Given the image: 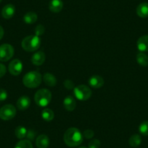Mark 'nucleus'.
<instances>
[{"mask_svg": "<svg viewBox=\"0 0 148 148\" xmlns=\"http://www.w3.org/2000/svg\"><path fill=\"white\" fill-rule=\"evenodd\" d=\"M83 134L77 128H69L67 129L64 134V142L71 147H77L83 142Z\"/></svg>", "mask_w": 148, "mask_h": 148, "instance_id": "1", "label": "nucleus"}, {"mask_svg": "<svg viewBox=\"0 0 148 148\" xmlns=\"http://www.w3.org/2000/svg\"><path fill=\"white\" fill-rule=\"evenodd\" d=\"M42 76L38 71H31L25 74L23 79V83L25 86L31 89L36 88L41 84Z\"/></svg>", "mask_w": 148, "mask_h": 148, "instance_id": "2", "label": "nucleus"}, {"mask_svg": "<svg viewBox=\"0 0 148 148\" xmlns=\"http://www.w3.org/2000/svg\"><path fill=\"white\" fill-rule=\"evenodd\" d=\"M41 45L40 37L36 35H31L24 38L21 43L23 49L26 52H34L39 49Z\"/></svg>", "mask_w": 148, "mask_h": 148, "instance_id": "3", "label": "nucleus"}, {"mask_svg": "<svg viewBox=\"0 0 148 148\" xmlns=\"http://www.w3.org/2000/svg\"><path fill=\"white\" fill-rule=\"evenodd\" d=\"M52 99V93L49 89H41L37 91L34 96V100L37 105L40 107L47 106Z\"/></svg>", "mask_w": 148, "mask_h": 148, "instance_id": "4", "label": "nucleus"}, {"mask_svg": "<svg viewBox=\"0 0 148 148\" xmlns=\"http://www.w3.org/2000/svg\"><path fill=\"white\" fill-rule=\"evenodd\" d=\"M73 94L79 100L86 101L92 96V91L89 86L82 84L74 88Z\"/></svg>", "mask_w": 148, "mask_h": 148, "instance_id": "5", "label": "nucleus"}, {"mask_svg": "<svg viewBox=\"0 0 148 148\" xmlns=\"http://www.w3.org/2000/svg\"><path fill=\"white\" fill-rule=\"evenodd\" d=\"M16 108L10 104L5 105L0 109V119L4 121H9L16 115Z\"/></svg>", "mask_w": 148, "mask_h": 148, "instance_id": "6", "label": "nucleus"}, {"mask_svg": "<svg viewBox=\"0 0 148 148\" xmlns=\"http://www.w3.org/2000/svg\"><path fill=\"white\" fill-rule=\"evenodd\" d=\"M14 55V48L9 44H4L0 46V61L7 62Z\"/></svg>", "mask_w": 148, "mask_h": 148, "instance_id": "7", "label": "nucleus"}, {"mask_svg": "<svg viewBox=\"0 0 148 148\" xmlns=\"http://www.w3.org/2000/svg\"><path fill=\"white\" fill-rule=\"evenodd\" d=\"M8 70L13 76H18L23 71V63L20 60L15 59L11 61L8 66Z\"/></svg>", "mask_w": 148, "mask_h": 148, "instance_id": "8", "label": "nucleus"}, {"mask_svg": "<svg viewBox=\"0 0 148 148\" xmlns=\"http://www.w3.org/2000/svg\"><path fill=\"white\" fill-rule=\"evenodd\" d=\"M45 60H46V55H45V52H43L42 51H39L33 55L32 58H31V62L34 65L39 66V65H43Z\"/></svg>", "mask_w": 148, "mask_h": 148, "instance_id": "9", "label": "nucleus"}, {"mask_svg": "<svg viewBox=\"0 0 148 148\" xmlns=\"http://www.w3.org/2000/svg\"><path fill=\"white\" fill-rule=\"evenodd\" d=\"M15 13V8L12 4L5 5L2 10V15L5 19H10Z\"/></svg>", "mask_w": 148, "mask_h": 148, "instance_id": "10", "label": "nucleus"}, {"mask_svg": "<svg viewBox=\"0 0 148 148\" xmlns=\"http://www.w3.org/2000/svg\"><path fill=\"white\" fill-rule=\"evenodd\" d=\"M31 105V99L27 96H22L17 101V108L20 110H25L28 109Z\"/></svg>", "mask_w": 148, "mask_h": 148, "instance_id": "11", "label": "nucleus"}, {"mask_svg": "<svg viewBox=\"0 0 148 148\" xmlns=\"http://www.w3.org/2000/svg\"><path fill=\"white\" fill-rule=\"evenodd\" d=\"M104 79L100 76L95 75L92 76L89 80V84L95 89H99L104 85Z\"/></svg>", "mask_w": 148, "mask_h": 148, "instance_id": "12", "label": "nucleus"}, {"mask_svg": "<svg viewBox=\"0 0 148 148\" xmlns=\"http://www.w3.org/2000/svg\"><path fill=\"white\" fill-rule=\"evenodd\" d=\"M136 45H137V49L141 52H148V35L141 36L138 39Z\"/></svg>", "mask_w": 148, "mask_h": 148, "instance_id": "13", "label": "nucleus"}, {"mask_svg": "<svg viewBox=\"0 0 148 148\" xmlns=\"http://www.w3.org/2000/svg\"><path fill=\"white\" fill-rule=\"evenodd\" d=\"M63 8V2L62 0H51L49 5V9L51 12L58 13Z\"/></svg>", "mask_w": 148, "mask_h": 148, "instance_id": "14", "label": "nucleus"}, {"mask_svg": "<svg viewBox=\"0 0 148 148\" xmlns=\"http://www.w3.org/2000/svg\"><path fill=\"white\" fill-rule=\"evenodd\" d=\"M36 145L38 148H47L49 145V139L47 135L41 134L36 138Z\"/></svg>", "mask_w": 148, "mask_h": 148, "instance_id": "15", "label": "nucleus"}, {"mask_svg": "<svg viewBox=\"0 0 148 148\" xmlns=\"http://www.w3.org/2000/svg\"><path fill=\"white\" fill-rule=\"evenodd\" d=\"M63 105L65 110L68 111H73L76 107V102L72 96H67L64 99Z\"/></svg>", "mask_w": 148, "mask_h": 148, "instance_id": "16", "label": "nucleus"}, {"mask_svg": "<svg viewBox=\"0 0 148 148\" xmlns=\"http://www.w3.org/2000/svg\"><path fill=\"white\" fill-rule=\"evenodd\" d=\"M136 14L139 17L142 18H145L148 17V3L142 2L139 4L136 8Z\"/></svg>", "mask_w": 148, "mask_h": 148, "instance_id": "17", "label": "nucleus"}, {"mask_svg": "<svg viewBox=\"0 0 148 148\" xmlns=\"http://www.w3.org/2000/svg\"><path fill=\"white\" fill-rule=\"evenodd\" d=\"M45 83L49 86H55L57 84V79L53 74L50 73H46L43 76Z\"/></svg>", "mask_w": 148, "mask_h": 148, "instance_id": "18", "label": "nucleus"}, {"mask_svg": "<svg viewBox=\"0 0 148 148\" xmlns=\"http://www.w3.org/2000/svg\"><path fill=\"white\" fill-rule=\"evenodd\" d=\"M37 19H38V16H37L36 14L34 12H27L23 17L24 22L26 24L34 23L36 22Z\"/></svg>", "mask_w": 148, "mask_h": 148, "instance_id": "19", "label": "nucleus"}, {"mask_svg": "<svg viewBox=\"0 0 148 148\" xmlns=\"http://www.w3.org/2000/svg\"><path fill=\"white\" fill-rule=\"evenodd\" d=\"M136 62L141 66L146 67L148 65V56L144 52H139L136 55Z\"/></svg>", "mask_w": 148, "mask_h": 148, "instance_id": "20", "label": "nucleus"}, {"mask_svg": "<svg viewBox=\"0 0 148 148\" xmlns=\"http://www.w3.org/2000/svg\"><path fill=\"white\" fill-rule=\"evenodd\" d=\"M42 117L45 121L49 122L53 120L54 117H55V114H54V112L51 109L45 108L42 112Z\"/></svg>", "mask_w": 148, "mask_h": 148, "instance_id": "21", "label": "nucleus"}, {"mask_svg": "<svg viewBox=\"0 0 148 148\" xmlns=\"http://www.w3.org/2000/svg\"><path fill=\"white\" fill-rule=\"evenodd\" d=\"M129 145L132 147H137L142 143V138L140 135L139 134H134L129 139Z\"/></svg>", "mask_w": 148, "mask_h": 148, "instance_id": "22", "label": "nucleus"}, {"mask_svg": "<svg viewBox=\"0 0 148 148\" xmlns=\"http://www.w3.org/2000/svg\"><path fill=\"white\" fill-rule=\"evenodd\" d=\"M27 129L26 128H25L23 126H18V127L15 129V136H16L17 138L20 139H23V138H25L27 134Z\"/></svg>", "mask_w": 148, "mask_h": 148, "instance_id": "23", "label": "nucleus"}, {"mask_svg": "<svg viewBox=\"0 0 148 148\" xmlns=\"http://www.w3.org/2000/svg\"><path fill=\"white\" fill-rule=\"evenodd\" d=\"M15 148H34L31 141L28 139H21L15 145Z\"/></svg>", "mask_w": 148, "mask_h": 148, "instance_id": "24", "label": "nucleus"}, {"mask_svg": "<svg viewBox=\"0 0 148 148\" xmlns=\"http://www.w3.org/2000/svg\"><path fill=\"white\" fill-rule=\"evenodd\" d=\"M139 131L141 134L148 136V121H143L139 126Z\"/></svg>", "mask_w": 148, "mask_h": 148, "instance_id": "25", "label": "nucleus"}, {"mask_svg": "<svg viewBox=\"0 0 148 148\" xmlns=\"http://www.w3.org/2000/svg\"><path fill=\"white\" fill-rule=\"evenodd\" d=\"M100 141L99 139H92V141H90L88 145V148H99L100 147Z\"/></svg>", "mask_w": 148, "mask_h": 148, "instance_id": "26", "label": "nucleus"}, {"mask_svg": "<svg viewBox=\"0 0 148 148\" xmlns=\"http://www.w3.org/2000/svg\"><path fill=\"white\" fill-rule=\"evenodd\" d=\"M45 28L43 25H38L35 28V35L40 36L45 33Z\"/></svg>", "mask_w": 148, "mask_h": 148, "instance_id": "27", "label": "nucleus"}, {"mask_svg": "<svg viewBox=\"0 0 148 148\" xmlns=\"http://www.w3.org/2000/svg\"><path fill=\"white\" fill-rule=\"evenodd\" d=\"M25 137L29 141L34 140L36 137V132L34 130H32V129H29V130L27 131L26 136Z\"/></svg>", "mask_w": 148, "mask_h": 148, "instance_id": "28", "label": "nucleus"}, {"mask_svg": "<svg viewBox=\"0 0 148 148\" xmlns=\"http://www.w3.org/2000/svg\"><path fill=\"white\" fill-rule=\"evenodd\" d=\"M94 135H95V133H94L93 131L91 130V129H86L84 132L83 136L86 139H92V138H93Z\"/></svg>", "mask_w": 148, "mask_h": 148, "instance_id": "29", "label": "nucleus"}, {"mask_svg": "<svg viewBox=\"0 0 148 148\" xmlns=\"http://www.w3.org/2000/svg\"><path fill=\"white\" fill-rule=\"evenodd\" d=\"M64 86L66 89H72L74 88V84L73 82H72L70 79H66V80L64 82Z\"/></svg>", "mask_w": 148, "mask_h": 148, "instance_id": "30", "label": "nucleus"}, {"mask_svg": "<svg viewBox=\"0 0 148 148\" xmlns=\"http://www.w3.org/2000/svg\"><path fill=\"white\" fill-rule=\"evenodd\" d=\"M8 97V93L5 89H0V101H4Z\"/></svg>", "mask_w": 148, "mask_h": 148, "instance_id": "31", "label": "nucleus"}, {"mask_svg": "<svg viewBox=\"0 0 148 148\" xmlns=\"http://www.w3.org/2000/svg\"><path fill=\"white\" fill-rule=\"evenodd\" d=\"M6 67H5L3 64L0 63V78L3 77V76H5V73H6Z\"/></svg>", "mask_w": 148, "mask_h": 148, "instance_id": "32", "label": "nucleus"}, {"mask_svg": "<svg viewBox=\"0 0 148 148\" xmlns=\"http://www.w3.org/2000/svg\"><path fill=\"white\" fill-rule=\"evenodd\" d=\"M4 29L3 28H2L1 25H0V39H2V37H3L4 36Z\"/></svg>", "mask_w": 148, "mask_h": 148, "instance_id": "33", "label": "nucleus"}, {"mask_svg": "<svg viewBox=\"0 0 148 148\" xmlns=\"http://www.w3.org/2000/svg\"><path fill=\"white\" fill-rule=\"evenodd\" d=\"M79 148H87V147H80Z\"/></svg>", "mask_w": 148, "mask_h": 148, "instance_id": "34", "label": "nucleus"}, {"mask_svg": "<svg viewBox=\"0 0 148 148\" xmlns=\"http://www.w3.org/2000/svg\"><path fill=\"white\" fill-rule=\"evenodd\" d=\"M2 0H0V2H2Z\"/></svg>", "mask_w": 148, "mask_h": 148, "instance_id": "35", "label": "nucleus"}]
</instances>
